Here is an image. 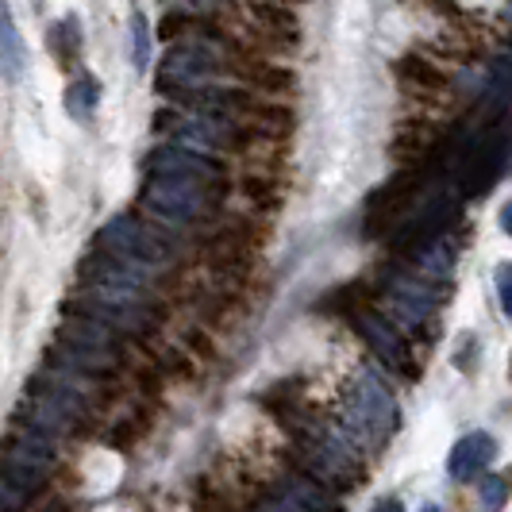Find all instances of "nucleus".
Listing matches in <instances>:
<instances>
[{"label": "nucleus", "mask_w": 512, "mask_h": 512, "mask_svg": "<svg viewBox=\"0 0 512 512\" xmlns=\"http://www.w3.org/2000/svg\"><path fill=\"white\" fill-rule=\"evenodd\" d=\"M97 247L128 258V262L151 270V274L154 270H166L181 251V243L170 231L154 228L151 220H143V216H135V212H124V216L108 220V224L97 231Z\"/></svg>", "instance_id": "1"}, {"label": "nucleus", "mask_w": 512, "mask_h": 512, "mask_svg": "<svg viewBox=\"0 0 512 512\" xmlns=\"http://www.w3.org/2000/svg\"><path fill=\"white\" fill-rule=\"evenodd\" d=\"M224 185L197 178H147L143 208L166 224H201L220 205Z\"/></svg>", "instance_id": "2"}, {"label": "nucleus", "mask_w": 512, "mask_h": 512, "mask_svg": "<svg viewBox=\"0 0 512 512\" xmlns=\"http://www.w3.org/2000/svg\"><path fill=\"white\" fill-rule=\"evenodd\" d=\"M343 424H347L351 439H359L362 447H382L397 432V405L374 374H362L355 382L351 397H347V409H343Z\"/></svg>", "instance_id": "3"}, {"label": "nucleus", "mask_w": 512, "mask_h": 512, "mask_svg": "<svg viewBox=\"0 0 512 512\" xmlns=\"http://www.w3.org/2000/svg\"><path fill=\"white\" fill-rule=\"evenodd\" d=\"M147 178H197V181H216L224 185V162H216L212 154L189 151V147H162V151L147 154Z\"/></svg>", "instance_id": "4"}, {"label": "nucleus", "mask_w": 512, "mask_h": 512, "mask_svg": "<svg viewBox=\"0 0 512 512\" xmlns=\"http://www.w3.org/2000/svg\"><path fill=\"white\" fill-rule=\"evenodd\" d=\"M509 139L505 135H493V139H482L474 151L466 154V162H462L459 170V181H462V193L466 197H482L493 181L501 178V170H505V162H509Z\"/></svg>", "instance_id": "5"}, {"label": "nucleus", "mask_w": 512, "mask_h": 512, "mask_svg": "<svg viewBox=\"0 0 512 512\" xmlns=\"http://www.w3.org/2000/svg\"><path fill=\"white\" fill-rule=\"evenodd\" d=\"M262 512H339L332 497H328V489L320 486V482H312V478H293V482H285L266 505Z\"/></svg>", "instance_id": "6"}, {"label": "nucleus", "mask_w": 512, "mask_h": 512, "mask_svg": "<svg viewBox=\"0 0 512 512\" xmlns=\"http://www.w3.org/2000/svg\"><path fill=\"white\" fill-rule=\"evenodd\" d=\"M493 459H497V439L489 436V432H470V436H462L459 443L451 447V455H447V474H451L455 482H470V478H478V470H486Z\"/></svg>", "instance_id": "7"}, {"label": "nucleus", "mask_w": 512, "mask_h": 512, "mask_svg": "<svg viewBox=\"0 0 512 512\" xmlns=\"http://www.w3.org/2000/svg\"><path fill=\"white\" fill-rule=\"evenodd\" d=\"M27 43H24V31L16 24V12L8 0H0V70L8 81H20L27 74Z\"/></svg>", "instance_id": "8"}, {"label": "nucleus", "mask_w": 512, "mask_h": 512, "mask_svg": "<svg viewBox=\"0 0 512 512\" xmlns=\"http://www.w3.org/2000/svg\"><path fill=\"white\" fill-rule=\"evenodd\" d=\"M355 328L362 332V339L382 355L389 366L397 370H409V355H405V339L385 324L382 316H370V312H355Z\"/></svg>", "instance_id": "9"}, {"label": "nucleus", "mask_w": 512, "mask_h": 512, "mask_svg": "<svg viewBox=\"0 0 512 512\" xmlns=\"http://www.w3.org/2000/svg\"><path fill=\"white\" fill-rule=\"evenodd\" d=\"M97 104H101V85L89 74L74 77V81L66 85V112L74 116L77 124H89L93 112H97Z\"/></svg>", "instance_id": "10"}, {"label": "nucleus", "mask_w": 512, "mask_h": 512, "mask_svg": "<svg viewBox=\"0 0 512 512\" xmlns=\"http://www.w3.org/2000/svg\"><path fill=\"white\" fill-rule=\"evenodd\" d=\"M147 58H151V35H147V20H143V12L135 8V12H131V62L143 70V66H147Z\"/></svg>", "instance_id": "11"}, {"label": "nucleus", "mask_w": 512, "mask_h": 512, "mask_svg": "<svg viewBox=\"0 0 512 512\" xmlns=\"http://www.w3.org/2000/svg\"><path fill=\"white\" fill-rule=\"evenodd\" d=\"M505 501H509V478L486 474L482 478V505H486V512H501Z\"/></svg>", "instance_id": "12"}, {"label": "nucleus", "mask_w": 512, "mask_h": 512, "mask_svg": "<svg viewBox=\"0 0 512 512\" xmlns=\"http://www.w3.org/2000/svg\"><path fill=\"white\" fill-rule=\"evenodd\" d=\"M497 301H501V312L512 320V262L497 266Z\"/></svg>", "instance_id": "13"}, {"label": "nucleus", "mask_w": 512, "mask_h": 512, "mask_svg": "<svg viewBox=\"0 0 512 512\" xmlns=\"http://www.w3.org/2000/svg\"><path fill=\"white\" fill-rule=\"evenodd\" d=\"M370 512H405V509H401V501H393V497H389V501H382V505H374Z\"/></svg>", "instance_id": "14"}, {"label": "nucleus", "mask_w": 512, "mask_h": 512, "mask_svg": "<svg viewBox=\"0 0 512 512\" xmlns=\"http://www.w3.org/2000/svg\"><path fill=\"white\" fill-rule=\"evenodd\" d=\"M501 228H505L512 235V201L505 208H501Z\"/></svg>", "instance_id": "15"}, {"label": "nucleus", "mask_w": 512, "mask_h": 512, "mask_svg": "<svg viewBox=\"0 0 512 512\" xmlns=\"http://www.w3.org/2000/svg\"><path fill=\"white\" fill-rule=\"evenodd\" d=\"M420 512H439V509H436V505H424V509H420Z\"/></svg>", "instance_id": "16"}]
</instances>
